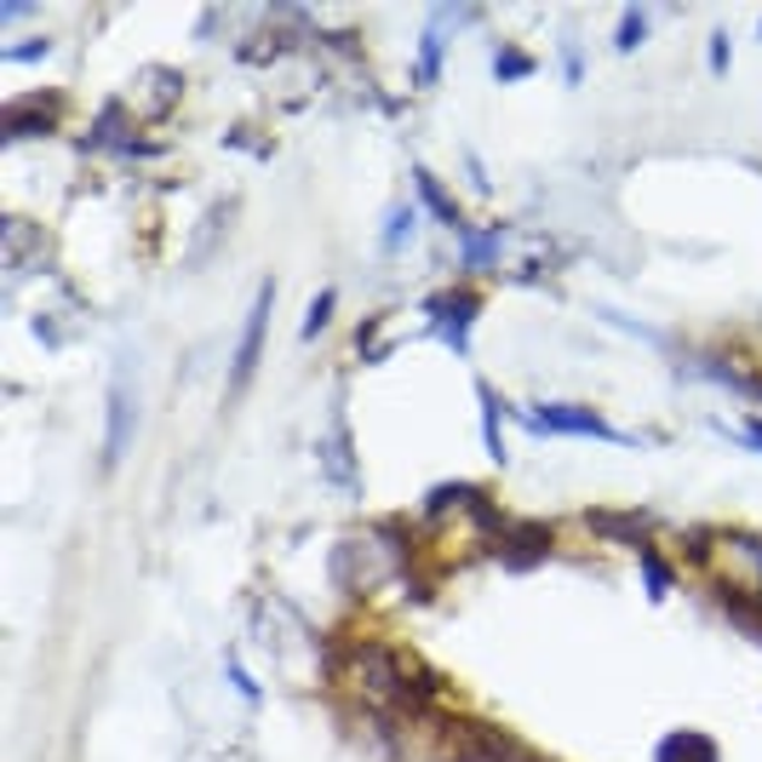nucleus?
Masks as SVG:
<instances>
[{
	"instance_id": "obj_3",
	"label": "nucleus",
	"mask_w": 762,
	"mask_h": 762,
	"mask_svg": "<svg viewBox=\"0 0 762 762\" xmlns=\"http://www.w3.org/2000/svg\"><path fill=\"white\" fill-rule=\"evenodd\" d=\"M133 419H138V408H133V384H127V379H115V390H109V436H104V470H115V465H120V453H127V441H133Z\"/></svg>"
},
{
	"instance_id": "obj_8",
	"label": "nucleus",
	"mask_w": 762,
	"mask_h": 762,
	"mask_svg": "<svg viewBox=\"0 0 762 762\" xmlns=\"http://www.w3.org/2000/svg\"><path fill=\"white\" fill-rule=\"evenodd\" d=\"M590 528H602V534H648V516H590Z\"/></svg>"
},
{
	"instance_id": "obj_1",
	"label": "nucleus",
	"mask_w": 762,
	"mask_h": 762,
	"mask_svg": "<svg viewBox=\"0 0 762 762\" xmlns=\"http://www.w3.org/2000/svg\"><path fill=\"white\" fill-rule=\"evenodd\" d=\"M270 304H275V287H258V299H253V315H247V333H241V350H235V373H229V390H247V379H253V368H258Z\"/></svg>"
},
{
	"instance_id": "obj_4",
	"label": "nucleus",
	"mask_w": 762,
	"mask_h": 762,
	"mask_svg": "<svg viewBox=\"0 0 762 762\" xmlns=\"http://www.w3.org/2000/svg\"><path fill=\"white\" fill-rule=\"evenodd\" d=\"M494 545L510 561H539L550 550V528H545V521H505V528L494 534Z\"/></svg>"
},
{
	"instance_id": "obj_11",
	"label": "nucleus",
	"mask_w": 762,
	"mask_h": 762,
	"mask_svg": "<svg viewBox=\"0 0 762 762\" xmlns=\"http://www.w3.org/2000/svg\"><path fill=\"white\" fill-rule=\"evenodd\" d=\"M642 29H648V18H642V12H625V23H619V52L636 47V35H642Z\"/></svg>"
},
{
	"instance_id": "obj_9",
	"label": "nucleus",
	"mask_w": 762,
	"mask_h": 762,
	"mask_svg": "<svg viewBox=\"0 0 762 762\" xmlns=\"http://www.w3.org/2000/svg\"><path fill=\"white\" fill-rule=\"evenodd\" d=\"M642 574H648V590H654V596H665V590H671V568H665V561H660L648 545H642Z\"/></svg>"
},
{
	"instance_id": "obj_13",
	"label": "nucleus",
	"mask_w": 762,
	"mask_h": 762,
	"mask_svg": "<svg viewBox=\"0 0 762 762\" xmlns=\"http://www.w3.org/2000/svg\"><path fill=\"white\" fill-rule=\"evenodd\" d=\"M722 63H729V35L711 40V69H722Z\"/></svg>"
},
{
	"instance_id": "obj_2",
	"label": "nucleus",
	"mask_w": 762,
	"mask_h": 762,
	"mask_svg": "<svg viewBox=\"0 0 762 762\" xmlns=\"http://www.w3.org/2000/svg\"><path fill=\"white\" fill-rule=\"evenodd\" d=\"M534 430H561V436H602V441H625L608 419H596L590 408H534Z\"/></svg>"
},
{
	"instance_id": "obj_12",
	"label": "nucleus",
	"mask_w": 762,
	"mask_h": 762,
	"mask_svg": "<svg viewBox=\"0 0 762 762\" xmlns=\"http://www.w3.org/2000/svg\"><path fill=\"white\" fill-rule=\"evenodd\" d=\"M413 224H419L413 213H395V218H390V235H384V247H401V241H408V229H413Z\"/></svg>"
},
{
	"instance_id": "obj_7",
	"label": "nucleus",
	"mask_w": 762,
	"mask_h": 762,
	"mask_svg": "<svg viewBox=\"0 0 762 762\" xmlns=\"http://www.w3.org/2000/svg\"><path fill=\"white\" fill-rule=\"evenodd\" d=\"M419 195H424V207H430V213H441L448 224H459V207H453V201L436 189V178H430V173H419Z\"/></svg>"
},
{
	"instance_id": "obj_14",
	"label": "nucleus",
	"mask_w": 762,
	"mask_h": 762,
	"mask_svg": "<svg viewBox=\"0 0 762 762\" xmlns=\"http://www.w3.org/2000/svg\"><path fill=\"white\" fill-rule=\"evenodd\" d=\"M494 69H499V75H528V58H499Z\"/></svg>"
},
{
	"instance_id": "obj_6",
	"label": "nucleus",
	"mask_w": 762,
	"mask_h": 762,
	"mask_svg": "<svg viewBox=\"0 0 762 762\" xmlns=\"http://www.w3.org/2000/svg\"><path fill=\"white\" fill-rule=\"evenodd\" d=\"M660 762H716V751H711V740H700V734H671V740L660 745Z\"/></svg>"
},
{
	"instance_id": "obj_10",
	"label": "nucleus",
	"mask_w": 762,
	"mask_h": 762,
	"mask_svg": "<svg viewBox=\"0 0 762 762\" xmlns=\"http://www.w3.org/2000/svg\"><path fill=\"white\" fill-rule=\"evenodd\" d=\"M328 315H333V293H321V299L310 304V321H304V339H315L321 328H328Z\"/></svg>"
},
{
	"instance_id": "obj_5",
	"label": "nucleus",
	"mask_w": 762,
	"mask_h": 762,
	"mask_svg": "<svg viewBox=\"0 0 762 762\" xmlns=\"http://www.w3.org/2000/svg\"><path fill=\"white\" fill-rule=\"evenodd\" d=\"M430 310L441 315V339L465 350V339H470V315H476V293H448V299H436Z\"/></svg>"
}]
</instances>
